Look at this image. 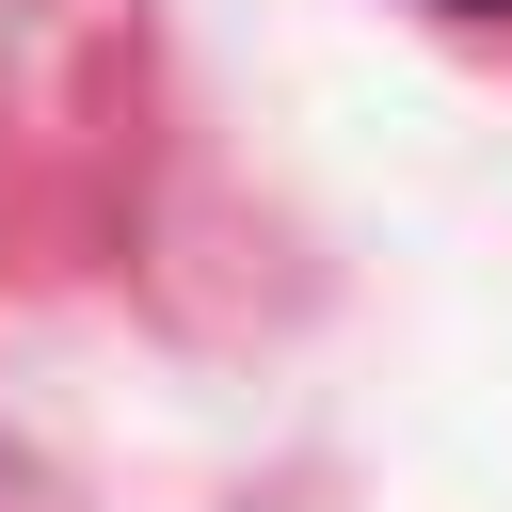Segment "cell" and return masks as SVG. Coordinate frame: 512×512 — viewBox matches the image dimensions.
Returning <instances> with one entry per match:
<instances>
[{"mask_svg": "<svg viewBox=\"0 0 512 512\" xmlns=\"http://www.w3.org/2000/svg\"><path fill=\"white\" fill-rule=\"evenodd\" d=\"M432 16H512V0H432Z\"/></svg>", "mask_w": 512, "mask_h": 512, "instance_id": "6da1fadb", "label": "cell"}]
</instances>
